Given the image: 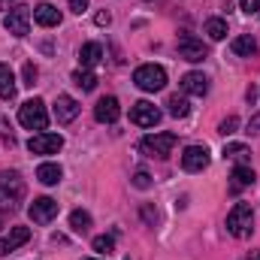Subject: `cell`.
<instances>
[{"label":"cell","mask_w":260,"mask_h":260,"mask_svg":"<svg viewBox=\"0 0 260 260\" xmlns=\"http://www.w3.org/2000/svg\"><path fill=\"white\" fill-rule=\"evenodd\" d=\"M24 200V179L15 170L0 173V212H15Z\"/></svg>","instance_id":"1"},{"label":"cell","mask_w":260,"mask_h":260,"mask_svg":"<svg viewBox=\"0 0 260 260\" xmlns=\"http://www.w3.org/2000/svg\"><path fill=\"white\" fill-rule=\"evenodd\" d=\"M18 121H21V127H27V130H46V127H49L46 103H43L40 97H34V100L21 103V109H18Z\"/></svg>","instance_id":"2"},{"label":"cell","mask_w":260,"mask_h":260,"mask_svg":"<svg viewBox=\"0 0 260 260\" xmlns=\"http://www.w3.org/2000/svg\"><path fill=\"white\" fill-rule=\"evenodd\" d=\"M251 221H254V212L248 203H236L227 215V233L236 236V239H245L251 233Z\"/></svg>","instance_id":"3"},{"label":"cell","mask_w":260,"mask_h":260,"mask_svg":"<svg viewBox=\"0 0 260 260\" xmlns=\"http://www.w3.org/2000/svg\"><path fill=\"white\" fill-rule=\"evenodd\" d=\"M133 82H136V88H142V91L154 94V91H160V88L167 85V70H164V67H157V64H142V67H136Z\"/></svg>","instance_id":"4"},{"label":"cell","mask_w":260,"mask_h":260,"mask_svg":"<svg viewBox=\"0 0 260 260\" xmlns=\"http://www.w3.org/2000/svg\"><path fill=\"white\" fill-rule=\"evenodd\" d=\"M139 148H142L148 157H167V154H173V148H176V133H151V136L142 139Z\"/></svg>","instance_id":"5"},{"label":"cell","mask_w":260,"mask_h":260,"mask_svg":"<svg viewBox=\"0 0 260 260\" xmlns=\"http://www.w3.org/2000/svg\"><path fill=\"white\" fill-rule=\"evenodd\" d=\"M64 148V136L61 133H37L27 139V151L30 154H58Z\"/></svg>","instance_id":"6"},{"label":"cell","mask_w":260,"mask_h":260,"mask_svg":"<svg viewBox=\"0 0 260 260\" xmlns=\"http://www.w3.org/2000/svg\"><path fill=\"white\" fill-rule=\"evenodd\" d=\"M3 27L12 34V37H27V30H30V9L27 6H15V9H9L6 12V18H3Z\"/></svg>","instance_id":"7"},{"label":"cell","mask_w":260,"mask_h":260,"mask_svg":"<svg viewBox=\"0 0 260 260\" xmlns=\"http://www.w3.org/2000/svg\"><path fill=\"white\" fill-rule=\"evenodd\" d=\"M179 58H185V61H191V64H200V61L209 58V49H206L203 40H197L191 34H182V37H179Z\"/></svg>","instance_id":"8"},{"label":"cell","mask_w":260,"mask_h":260,"mask_svg":"<svg viewBox=\"0 0 260 260\" xmlns=\"http://www.w3.org/2000/svg\"><path fill=\"white\" fill-rule=\"evenodd\" d=\"M130 121L136 127H154L160 121V109L154 103H148V100H139V103L130 106Z\"/></svg>","instance_id":"9"},{"label":"cell","mask_w":260,"mask_h":260,"mask_svg":"<svg viewBox=\"0 0 260 260\" xmlns=\"http://www.w3.org/2000/svg\"><path fill=\"white\" fill-rule=\"evenodd\" d=\"M27 215H30L34 224H49V221L58 218V200H52V197H40V200L30 203Z\"/></svg>","instance_id":"10"},{"label":"cell","mask_w":260,"mask_h":260,"mask_svg":"<svg viewBox=\"0 0 260 260\" xmlns=\"http://www.w3.org/2000/svg\"><path fill=\"white\" fill-rule=\"evenodd\" d=\"M182 167H185V173H203L209 167V148L206 145H188L182 154Z\"/></svg>","instance_id":"11"},{"label":"cell","mask_w":260,"mask_h":260,"mask_svg":"<svg viewBox=\"0 0 260 260\" xmlns=\"http://www.w3.org/2000/svg\"><path fill=\"white\" fill-rule=\"evenodd\" d=\"M118 115H121V106H118L115 97H103V100L94 106V118H97L100 124H115Z\"/></svg>","instance_id":"12"},{"label":"cell","mask_w":260,"mask_h":260,"mask_svg":"<svg viewBox=\"0 0 260 260\" xmlns=\"http://www.w3.org/2000/svg\"><path fill=\"white\" fill-rule=\"evenodd\" d=\"M76 115H79V103L70 94H58V100H55V118L61 124H70V121H76Z\"/></svg>","instance_id":"13"},{"label":"cell","mask_w":260,"mask_h":260,"mask_svg":"<svg viewBox=\"0 0 260 260\" xmlns=\"http://www.w3.org/2000/svg\"><path fill=\"white\" fill-rule=\"evenodd\" d=\"M27 239H30V230H27V227H12V230L0 239V257H6L9 251H15V248L24 245Z\"/></svg>","instance_id":"14"},{"label":"cell","mask_w":260,"mask_h":260,"mask_svg":"<svg viewBox=\"0 0 260 260\" xmlns=\"http://www.w3.org/2000/svg\"><path fill=\"white\" fill-rule=\"evenodd\" d=\"M34 21L40 27H58L61 24V12L52 6V3H37L34 6Z\"/></svg>","instance_id":"15"},{"label":"cell","mask_w":260,"mask_h":260,"mask_svg":"<svg viewBox=\"0 0 260 260\" xmlns=\"http://www.w3.org/2000/svg\"><path fill=\"white\" fill-rule=\"evenodd\" d=\"M182 91L194 94V97H206L209 94V79L203 73H185L182 76Z\"/></svg>","instance_id":"16"},{"label":"cell","mask_w":260,"mask_h":260,"mask_svg":"<svg viewBox=\"0 0 260 260\" xmlns=\"http://www.w3.org/2000/svg\"><path fill=\"white\" fill-rule=\"evenodd\" d=\"M251 185H254V170L251 167H236L233 176H230V194H239Z\"/></svg>","instance_id":"17"},{"label":"cell","mask_w":260,"mask_h":260,"mask_svg":"<svg viewBox=\"0 0 260 260\" xmlns=\"http://www.w3.org/2000/svg\"><path fill=\"white\" fill-rule=\"evenodd\" d=\"M100 58H103L100 43H85L79 49V64H82V70H94V67L100 64Z\"/></svg>","instance_id":"18"},{"label":"cell","mask_w":260,"mask_h":260,"mask_svg":"<svg viewBox=\"0 0 260 260\" xmlns=\"http://www.w3.org/2000/svg\"><path fill=\"white\" fill-rule=\"evenodd\" d=\"M0 97L12 100L15 97V73L9 64H0Z\"/></svg>","instance_id":"19"},{"label":"cell","mask_w":260,"mask_h":260,"mask_svg":"<svg viewBox=\"0 0 260 260\" xmlns=\"http://www.w3.org/2000/svg\"><path fill=\"white\" fill-rule=\"evenodd\" d=\"M233 55H239V58H251L254 52H257V40L251 37V34H242V37H236L233 40Z\"/></svg>","instance_id":"20"},{"label":"cell","mask_w":260,"mask_h":260,"mask_svg":"<svg viewBox=\"0 0 260 260\" xmlns=\"http://www.w3.org/2000/svg\"><path fill=\"white\" fill-rule=\"evenodd\" d=\"M224 157H230V160H236L239 167H245V164L251 160V148L242 145V142H227V145H224Z\"/></svg>","instance_id":"21"},{"label":"cell","mask_w":260,"mask_h":260,"mask_svg":"<svg viewBox=\"0 0 260 260\" xmlns=\"http://www.w3.org/2000/svg\"><path fill=\"white\" fill-rule=\"evenodd\" d=\"M37 179L43 182V185H58L61 179H64V170L58 167V164H40V170H37Z\"/></svg>","instance_id":"22"},{"label":"cell","mask_w":260,"mask_h":260,"mask_svg":"<svg viewBox=\"0 0 260 260\" xmlns=\"http://www.w3.org/2000/svg\"><path fill=\"white\" fill-rule=\"evenodd\" d=\"M206 34H209V40H215V43L224 40V37H227V21H224V18H209V21H206Z\"/></svg>","instance_id":"23"},{"label":"cell","mask_w":260,"mask_h":260,"mask_svg":"<svg viewBox=\"0 0 260 260\" xmlns=\"http://www.w3.org/2000/svg\"><path fill=\"white\" fill-rule=\"evenodd\" d=\"M73 82H76L82 91H94V88H97V76H94L91 70H76V73H73Z\"/></svg>","instance_id":"24"},{"label":"cell","mask_w":260,"mask_h":260,"mask_svg":"<svg viewBox=\"0 0 260 260\" xmlns=\"http://www.w3.org/2000/svg\"><path fill=\"white\" fill-rule=\"evenodd\" d=\"M167 106H170V115H173V118H185V115L191 112L188 100H185V97H179V94H173V97L167 100Z\"/></svg>","instance_id":"25"},{"label":"cell","mask_w":260,"mask_h":260,"mask_svg":"<svg viewBox=\"0 0 260 260\" xmlns=\"http://www.w3.org/2000/svg\"><path fill=\"white\" fill-rule=\"evenodd\" d=\"M70 227H73L76 233H88V227H91V215H88L85 209H76V212L70 215Z\"/></svg>","instance_id":"26"},{"label":"cell","mask_w":260,"mask_h":260,"mask_svg":"<svg viewBox=\"0 0 260 260\" xmlns=\"http://www.w3.org/2000/svg\"><path fill=\"white\" fill-rule=\"evenodd\" d=\"M91 245H94V251H97V254H109V251L115 248V239H112V236H97Z\"/></svg>","instance_id":"27"},{"label":"cell","mask_w":260,"mask_h":260,"mask_svg":"<svg viewBox=\"0 0 260 260\" xmlns=\"http://www.w3.org/2000/svg\"><path fill=\"white\" fill-rule=\"evenodd\" d=\"M37 76H40V73H37V67H34V64H24V67H21V79H24L21 85L34 88V85H37Z\"/></svg>","instance_id":"28"},{"label":"cell","mask_w":260,"mask_h":260,"mask_svg":"<svg viewBox=\"0 0 260 260\" xmlns=\"http://www.w3.org/2000/svg\"><path fill=\"white\" fill-rule=\"evenodd\" d=\"M236 127H239V118H236V115H230V118H224V121L218 124V133L230 136V133H236Z\"/></svg>","instance_id":"29"},{"label":"cell","mask_w":260,"mask_h":260,"mask_svg":"<svg viewBox=\"0 0 260 260\" xmlns=\"http://www.w3.org/2000/svg\"><path fill=\"white\" fill-rule=\"evenodd\" d=\"M133 188H139V191L151 188V176H148V173H136V176H133Z\"/></svg>","instance_id":"30"},{"label":"cell","mask_w":260,"mask_h":260,"mask_svg":"<svg viewBox=\"0 0 260 260\" xmlns=\"http://www.w3.org/2000/svg\"><path fill=\"white\" fill-rule=\"evenodd\" d=\"M239 9L248 12V15H251V12H260V0H239Z\"/></svg>","instance_id":"31"},{"label":"cell","mask_w":260,"mask_h":260,"mask_svg":"<svg viewBox=\"0 0 260 260\" xmlns=\"http://www.w3.org/2000/svg\"><path fill=\"white\" fill-rule=\"evenodd\" d=\"M88 3H91V0H70V9H73V12H79V15H82V12H85V9H88Z\"/></svg>","instance_id":"32"},{"label":"cell","mask_w":260,"mask_h":260,"mask_svg":"<svg viewBox=\"0 0 260 260\" xmlns=\"http://www.w3.org/2000/svg\"><path fill=\"white\" fill-rule=\"evenodd\" d=\"M248 133H260V112L251 118V121H248Z\"/></svg>","instance_id":"33"},{"label":"cell","mask_w":260,"mask_h":260,"mask_svg":"<svg viewBox=\"0 0 260 260\" xmlns=\"http://www.w3.org/2000/svg\"><path fill=\"white\" fill-rule=\"evenodd\" d=\"M94 21L103 27V24H109V21H112V15H109V12H97V18H94Z\"/></svg>","instance_id":"34"},{"label":"cell","mask_w":260,"mask_h":260,"mask_svg":"<svg viewBox=\"0 0 260 260\" xmlns=\"http://www.w3.org/2000/svg\"><path fill=\"white\" fill-rule=\"evenodd\" d=\"M0 133H9V127H6V121L0 118Z\"/></svg>","instance_id":"35"},{"label":"cell","mask_w":260,"mask_h":260,"mask_svg":"<svg viewBox=\"0 0 260 260\" xmlns=\"http://www.w3.org/2000/svg\"><path fill=\"white\" fill-rule=\"evenodd\" d=\"M248 260H260V251H251V254H248Z\"/></svg>","instance_id":"36"},{"label":"cell","mask_w":260,"mask_h":260,"mask_svg":"<svg viewBox=\"0 0 260 260\" xmlns=\"http://www.w3.org/2000/svg\"><path fill=\"white\" fill-rule=\"evenodd\" d=\"M88 260H91V257H88Z\"/></svg>","instance_id":"37"}]
</instances>
